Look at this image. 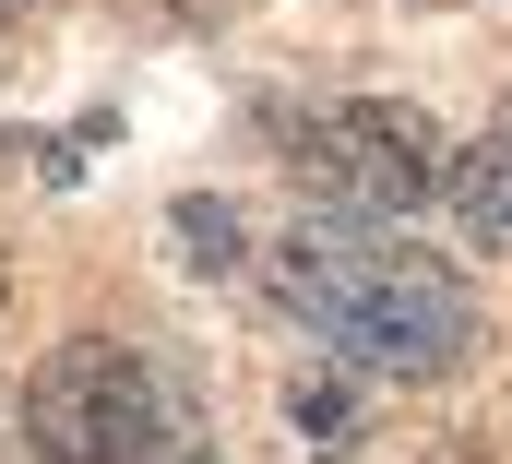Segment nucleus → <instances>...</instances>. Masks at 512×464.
Wrapping results in <instances>:
<instances>
[{"label": "nucleus", "instance_id": "nucleus-4", "mask_svg": "<svg viewBox=\"0 0 512 464\" xmlns=\"http://www.w3.org/2000/svg\"><path fill=\"white\" fill-rule=\"evenodd\" d=\"M441 203H453V227L477 238V250H512V108L453 155V179H441Z\"/></svg>", "mask_w": 512, "mask_h": 464}, {"label": "nucleus", "instance_id": "nucleus-1", "mask_svg": "<svg viewBox=\"0 0 512 464\" xmlns=\"http://www.w3.org/2000/svg\"><path fill=\"white\" fill-rule=\"evenodd\" d=\"M274 298L370 381H441L477 346V286L393 227L358 215H298L274 238Z\"/></svg>", "mask_w": 512, "mask_h": 464}, {"label": "nucleus", "instance_id": "nucleus-7", "mask_svg": "<svg viewBox=\"0 0 512 464\" xmlns=\"http://www.w3.org/2000/svg\"><path fill=\"white\" fill-rule=\"evenodd\" d=\"M286 417H298L310 441H346V429H358V393H334V381H310V393H286Z\"/></svg>", "mask_w": 512, "mask_h": 464}, {"label": "nucleus", "instance_id": "nucleus-5", "mask_svg": "<svg viewBox=\"0 0 512 464\" xmlns=\"http://www.w3.org/2000/svg\"><path fill=\"white\" fill-rule=\"evenodd\" d=\"M167 238H179L191 262H239V215H227V203H179V215H167Z\"/></svg>", "mask_w": 512, "mask_h": 464}, {"label": "nucleus", "instance_id": "nucleus-2", "mask_svg": "<svg viewBox=\"0 0 512 464\" xmlns=\"http://www.w3.org/2000/svg\"><path fill=\"white\" fill-rule=\"evenodd\" d=\"M274 143H286L298 191H322V203H334V215H358V227H393V215L441 203V179H453L441 131H429L417 108H393V96H334V108H274Z\"/></svg>", "mask_w": 512, "mask_h": 464}, {"label": "nucleus", "instance_id": "nucleus-8", "mask_svg": "<svg viewBox=\"0 0 512 464\" xmlns=\"http://www.w3.org/2000/svg\"><path fill=\"white\" fill-rule=\"evenodd\" d=\"M12 12H24V0H0V36H12Z\"/></svg>", "mask_w": 512, "mask_h": 464}, {"label": "nucleus", "instance_id": "nucleus-3", "mask_svg": "<svg viewBox=\"0 0 512 464\" xmlns=\"http://www.w3.org/2000/svg\"><path fill=\"white\" fill-rule=\"evenodd\" d=\"M167 405H179V393H167L131 346L72 334V346L24 381V453L36 464H131L155 429H167Z\"/></svg>", "mask_w": 512, "mask_h": 464}, {"label": "nucleus", "instance_id": "nucleus-6", "mask_svg": "<svg viewBox=\"0 0 512 464\" xmlns=\"http://www.w3.org/2000/svg\"><path fill=\"white\" fill-rule=\"evenodd\" d=\"M131 464H227V453H215V429H203L191 405H167V429H155V441H143Z\"/></svg>", "mask_w": 512, "mask_h": 464}]
</instances>
